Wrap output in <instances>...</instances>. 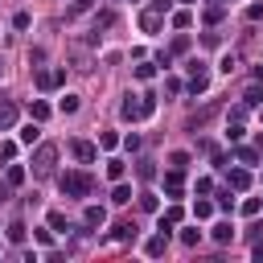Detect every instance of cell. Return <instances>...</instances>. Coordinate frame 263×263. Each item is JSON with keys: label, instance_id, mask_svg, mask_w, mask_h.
<instances>
[{"label": "cell", "instance_id": "obj_15", "mask_svg": "<svg viewBox=\"0 0 263 263\" xmlns=\"http://www.w3.org/2000/svg\"><path fill=\"white\" fill-rule=\"evenodd\" d=\"M140 25H144V33H156V29H160V12H144Z\"/></svg>", "mask_w": 263, "mask_h": 263}, {"label": "cell", "instance_id": "obj_9", "mask_svg": "<svg viewBox=\"0 0 263 263\" xmlns=\"http://www.w3.org/2000/svg\"><path fill=\"white\" fill-rule=\"evenodd\" d=\"M164 242H168V234L160 230L156 238H148V247H144V251H148V255H164Z\"/></svg>", "mask_w": 263, "mask_h": 263}, {"label": "cell", "instance_id": "obj_20", "mask_svg": "<svg viewBox=\"0 0 263 263\" xmlns=\"http://www.w3.org/2000/svg\"><path fill=\"white\" fill-rule=\"evenodd\" d=\"M242 103H247V107H255V103H263V90H259V82H255V86H251V90L242 95Z\"/></svg>", "mask_w": 263, "mask_h": 263}, {"label": "cell", "instance_id": "obj_1", "mask_svg": "<svg viewBox=\"0 0 263 263\" xmlns=\"http://www.w3.org/2000/svg\"><path fill=\"white\" fill-rule=\"evenodd\" d=\"M58 185H62L66 197H86V193H90V177H86V173H62Z\"/></svg>", "mask_w": 263, "mask_h": 263}, {"label": "cell", "instance_id": "obj_28", "mask_svg": "<svg viewBox=\"0 0 263 263\" xmlns=\"http://www.w3.org/2000/svg\"><path fill=\"white\" fill-rule=\"evenodd\" d=\"M99 144H103V148H115V144H119V136H115V132H103V136H99Z\"/></svg>", "mask_w": 263, "mask_h": 263}, {"label": "cell", "instance_id": "obj_23", "mask_svg": "<svg viewBox=\"0 0 263 263\" xmlns=\"http://www.w3.org/2000/svg\"><path fill=\"white\" fill-rule=\"evenodd\" d=\"M168 164H173V168H185V164H189V152H173Z\"/></svg>", "mask_w": 263, "mask_h": 263}, {"label": "cell", "instance_id": "obj_8", "mask_svg": "<svg viewBox=\"0 0 263 263\" xmlns=\"http://www.w3.org/2000/svg\"><path fill=\"white\" fill-rule=\"evenodd\" d=\"M230 238H234V226L230 222H218L214 226V242H230Z\"/></svg>", "mask_w": 263, "mask_h": 263}, {"label": "cell", "instance_id": "obj_19", "mask_svg": "<svg viewBox=\"0 0 263 263\" xmlns=\"http://www.w3.org/2000/svg\"><path fill=\"white\" fill-rule=\"evenodd\" d=\"M259 210H263V201H259V197H247V201H242V214H247V218H255Z\"/></svg>", "mask_w": 263, "mask_h": 263}, {"label": "cell", "instance_id": "obj_4", "mask_svg": "<svg viewBox=\"0 0 263 263\" xmlns=\"http://www.w3.org/2000/svg\"><path fill=\"white\" fill-rule=\"evenodd\" d=\"M164 193H168V197H181V193H185V177H181V168L164 173Z\"/></svg>", "mask_w": 263, "mask_h": 263}, {"label": "cell", "instance_id": "obj_17", "mask_svg": "<svg viewBox=\"0 0 263 263\" xmlns=\"http://www.w3.org/2000/svg\"><path fill=\"white\" fill-rule=\"evenodd\" d=\"M152 74H156V62H144V66H136V78H140V82H148Z\"/></svg>", "mask_w": 263, "mask_h": 263}, {"label": "cell", "instance_id": "obj_33", "mask_svg": "<svg viewBox=\"0 0 263 263\" xmlns=\"http://www.w3.org/2000/svg\"><path fill=\"white\" fill-rule=\"evenodd\" d=\"M86 4H90V0H74V12H82V8H86Z\"/></svg>", "mask_w": 263, "mask_h": 263}, {"label": "cell", "instance_id": "obj_32", "mask_svg": "<svg viewBox=\"0 0 263 263\" xmlns=\"http://www.w3.org/2000/svg\"><path fill=\"white\" fill-rule=\"evenodd\" d=\"M255 82H259V86H263V66H255Z\"/></svg>", "mask_w": 263, "mask_h": 263}, {"label": "cell", "instance_id": "obj_30", "mask_svg": "<svg viewBox=\"0 0 263 263\" xmlns=\"http://www.w3.org/2000/svg\"><path fill=\"white\" fill-rule=\"evenodd\" d=\"M49 226H53V230H66V218H62V214L53 210V214H49Z\"/></svg>", "mask_w": 263, "mask_h": 263}, {"label": "cell", "instance_id": "obj_16", "mask_svg": "<svg viewBox=\"0 0 263 263\" xmlns=\"http://www.w3.org/2000/svg\"><path fill=\"white\" fill-rule=\"evenodd\" d=\"M123 173H127L123 160H107V177H111V181H123Z\"/></svg>", "mask_w": 263, "mask_h": 263}, {"label": "cell", "instance_id": "obj_34", "mask_svg": "<svg viewBox=\"0 0 263 263\" xmlns=\"http://www.w3.org/2000/svg\"><path fill=\"white\" fill-rule=\"evenodd\" d=\"M185 4H193V0H185Z\"/></svg>", "mask_w": 263, "mask_h": 263}, {"label": "cell", "instance_id": "obj_10", "mask_svg": "<svg viewBox=\"0 0 263 263\" xmlns=\"http://www.w3.org/2000/svg\"><path fill=\"white\" fill-rule=\"evenodd\" d=\"M29 115H33L37 123H41V119H49V107H45L41 99H33V103H29Z\"/></svg>", "mask_w": 263, "mask_h": 263}, {"label": "cell", "instance_id": "obj_24", "mask_svg": "<svg viewBox=\"0 0 263 263\" xmlns=\"http://www.w3.org/2000/svg\"><path fill=\"white\" fill-rule=\"evenodd\" d=\"M210 214H214L210 201H197V205H193V218H210Z\"/></svg>", "mask_w": 263, "mask_h": 263}, {"label": "cell", "instance_id": "obj_6", "mask_svg": "<svg viewBox=\"0 0 263 263\" xmlns=\"http://www.w3.org/2000/svg\"><path fill=\"white\" fill-rule=\"evenodd\" d=\"M247 185H251V173H247V168H234V173H230V189H238V193H242Z\"/></svg>", "mask_w": 263, "mask_h": 263}, {"label": "cell", "instance_id": "obj_2", "mask_svg": "<svg viewBox=\"0 0 263 263\" xmlns=\"http://www.w3.org/2000/svg\"><path fill=\"white\" fill-rule=\"evenodd\" d=\"M37 90H53V86H62L66 82V70H37Z\"/></svg>", "mask_w": 263, "mask_h": 263}, {"label": "cell", "instance_id": "obj_26", "mask_svg": "<svg viewBox=\"0 0 263 263\" xmlns=\"http://www.w3.org/2000/svg\"><path fill=\"white\" fill-rule=\"evenodd\" d=\"M197 238H201V230H181V242L185 247H197Z\"/></svg>", "mask_w": 263, "mask_h": 263}, {"label": "cell", "instance_id": "obj_13", "mask_svg": "<svg viewBox=\"0 0 263 263\" xmlns=\"http://www.w3.org/2000/svg\"><path fill=\"white\" fill-rule=\"evenodd\" d=\"M82 218H86V226H103V218H107V214H103L99 205H86V214H82Z\"/></svg>", "mask_w": 263, "mask_h": 263}, {"label": "cell", "instance_id": "obj_5", "mask_svg": "<svg viewBox=\"0 0 263 263\" xmlns=\"http://www.w3.org/2000/svg\"><path fill=\"white\" fill-rule=\"evenodd\" d=\"M70 152H74L82 164H90V160H95V144H86V140H74V144H70Z\"/></svg>", "mask_w": 263, "mask_h": 263}, {"label": "cell", "instance_id": "obj_27", "mask_svg": "<svg viewBox=\"0 0 263 263\" xmlns=\"http://www.w3.org/2000/svg\"><path fill=\"white\" fill-rule=\"evenodd\" d=\"M12 156H16V144L4 140V144H0V160H12Z\"/></svg>", "mask_w": 263, "mask_h": 263}, {"label": "cell", "instance_id": "obj_11", "mask_svg": "<svg viewBox=\"0 0 263 263\" xmlns=\"http://www.w3.org/2000/svg\"><path fill=\"white\" fill-rule=\"evenodd\" d=\"M37 140H41V127H37V123L21 127V144H37Z\"/></svg>", "mask_w": 263, "mask_h": 263}, {"label": "cell", "instance_id": "obj_18", "mask_svg": "<svg viewBox=\"0 0 263 263\" xmlns=\"http://www.w3.org/2000/svg\"><path fill=\"white\" fill-rule=\"evenodd\" d=\"M140 210L144 214H156V193H140Z\"/></svg>", "mask_w": 263, "mask_h": 263}, {"label": "cell", "instance_id": "obj_31", "mask_svg": "<svg viewBox=\"0 0 263 263\" xmlns=\"http://www.w3.org/2000/svg\"><path fill=\"white\" fill-rule=\"evenodd\" d=\"M173 8V0H152V12H168Z\"/></svg>", "mask_w": 263, "mask_h": 263}, {"label": "cell", "instance_id": "obj_7", "mask_svg": "<svg viewBox=\"0 0 263 263\" xmlns=\"http://www.w3.org/2000/svg\"><path fill=\"white\" fill-rule=\"evenodd\" d=\"M49 164H53V148L45 144V148L37 152V173H49Z\"/></svg>", "mask_w": 263, "mask_h": 263}, {"label": "cell", "instance_id": "obj_12", "mask_svg": "<svg viewBox=\"0 0 263 263\" xmlns=\"http://www.w3.org/2000/svg\"><path fill=\"white\" fill-rule=\"evenodd\" d=\"M111 201H115V205H127V201H132V185H115Z\"/></svg>", "mask_w": 263, "mask_h": 263}, {"label": "cell", "instance_id": "obj_22", "mask_svg": "<svg viewBox=\"0 0 263 263\" xmlns=\"http://www.w3.org/2000/svg\"><path fill=\"white\" fill-rule=\"evenodd\" d=\"M25 181V168L21 164H8V185H21Z\"/></svg>", "mask_w": 263, "mask_h": 263}, {"label": "cell", "instance_id": "obj_25", "mask_svg": "<svg viewBox=\"0 0 263 263\" xmlns=\"http://www.w3.org/2000/svg\"><path fill=\"white\" fill-rule=\"evenodd\" d=\"M132 234H136L132 222H119V226H115V238H132Z\"/></svg>", "mask_w": 263, "mask_h": 263}, {"label": "cell", "instance_id": "obj_21", "mask_svg": "<svg viewBox=\"0 0 263 263\" xmlns=\"http://www.w3.org/2000/svg\"><path fill=\"white\" fill-rule=\"evenodd\" d=\"M74 111H78V95H66L62 99V115H74Z\"/></svg>", "mask_w": 263, "mask_h": 263}, {"label": "cell", "instance_id": "obj_29", "mask_svg": "<svg viewBox=\"0 0 263 263\" xmlns=\"http://www.w3.org/2000/svg\"><path fill=\"white\" fill-rule=\"evenodd\" d=\"M8 238H12V242H21V238H25V226H21V222H12V226H8Z\"/></svg>", "mask_w": 263, "mask_h": 263}, {"label": "cell", "instance_id": "obj_14", "mask_svg": "<svg viewBox=\"0 0 263 263\" xmlns=\"http://www.w3.org/2000/svg\"><path fill=\"white\" fill-rule=\"evenodd\" d=\"M12 119H16V107H12V103H4V99H0V127H8V123H12Z\"/></svg>", "mask_w": 263, "mask_h": 263}, {"label": "cell", "instance_id": "obj_3", "mask_svg": "<svg viewBox=\"0 0 263 263\" xmlns=\"http://www.w3.org/2000/svg\"><path fill=\"white\" fill-rule=\"evenodd\" d=\"M119 115H123V119H144V99H140V95H127V99L119 103Z\"/></svg>", "mask_w": 263, "mask_h": 263}]
</instances>
